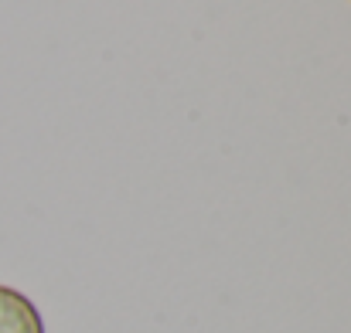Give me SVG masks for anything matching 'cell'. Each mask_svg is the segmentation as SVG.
<instances>
[{
    "label": "cell",
    "instance_id": "1",
    "mask_svg": "<svg viewBox=\"0 0 351 333\" xmlns=\"http://www.w3.org/2000/svg\"><path fill=\"white\" fill-rule=\"evenodd\" d=\"M0 333H45L38 306L10 286H0Z\"/></svg>",
    "mask_w": 351,
    "mask_h": 333
}]
</instances>
